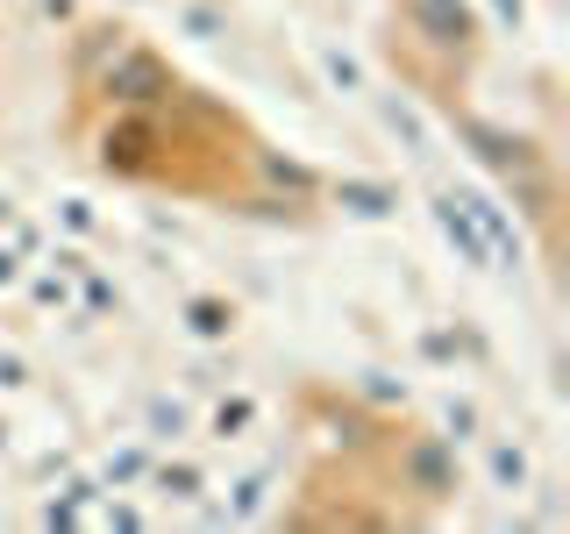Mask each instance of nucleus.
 Returning a JSON list of instances; mask_svg holds the SVG:
<instances>
[{
  "mask_svg": "<svg viewBox=\"0 0 570 534\" xmlns=\"http://www.w3.org/2000/svg\"><path fill=\"white\" fill-rule=\"evenodd\" d=\"M86 165L115 186H165L178 178V129L165 107H121L86 129Z\"/></svg>",
  "mask_w": 570,
  "mask_h": 534,
  "instance_id": "nucleus-1",
  "label": "nucleus"
},
{
  "mask_svg": "<svg viewBox=\"0 0 570 534\" xmlns=\"http://www.w3.org/2000/svg\"><path fill=\"white\" fill-rule=\"evenodd\" d=\"M186 86V71H178L157 43H142V36H129V43L115 50L94 86H86V100L100 107V115H121V107H171V93Z\"/></svg>",
  "mask_w": 570,
  "mask_h": 534,
  "instance_id": "nucleus-2",
  "label": "nucleus"
},
{
  "mask_svg": "<svg viewBox=\"0 0 570 534\" xmlns=\"http://www.w3.org/2000/svg\"><path fill=\"white\" fill-rule=\"evenodd\" d=\"M385 449H392V492H400V498H414L421 513L456 506L463 463H456V442L450 435H435V427H400Z\"/></svg>",
  "mask_w": 570,
  "mask_h": 534,
  "instance_id": "nucleus-3",
  "label": "nucleus"
},
{
  "mask_svg": "<svg viewBox=\"0 0 570 534\" xmlns=\"http://www.w3.org/2000/svg\"><path fill=\"white\" fill-rule=\"evenodd\" d=\"M442 129H450L456 150L485 178H499V186H513L521 171L549 165V150L528 129H513V121H499V115H478V107H463V100H442Z\"/></svg>",
  "mask_w": 570,
  "mask_h": 534,
  "instance_id": "nucleus-4",
  "label": "nucleus"
},
{
  "mask_svg": "<svg viewBox=\"0 0 570 534\" xmlns=\"http://www.w3.org/2000/svg\"><path fill=\"white\" fill-rule=\"evenodd\" d=\"M243 186H257V192H272V200H293V207H307L321 214V186H328V171H314L307 157H293V150H278V142H249V157H243Z\"/></svg>",
  "mask_w": 570,
  "mask_h": 534,
  "instance_id": "nucleus-5",
  "label": "nucleus"
},
{
  "mask_svg": "<svg viewBox=\"0 0 570 534\" xmlns=\"http://www.w3.org/2000/svg\"><path fill=\"white\" fill-rule=\"evenodd\" d=\"M456 200H463V214L478 221V236H485V249H492V271H521L528 264V236H521V221L507 214V200H492V192H478V186H456Z\"/></svg>",
  "mask_w": 570,
  "mask_h": 534,
  "instance_id": "nucleus-6",
  "label": "nucleus"
},
{
  "mask_svg": "<svg viewBox=\"0 0 570 534\" xmlns=\"http://www.w3.org/2000/svg\"><path fill=\"white\" fill-rule=\"evenodd\" d=\"M321 207H343L350 221H400V186L371 171H343L321 186Z\"/></svg>",
  "mask_w": 570,
  "mask_h": 534,
  "instance_id": "nucleus-7",
  "label": "nucleus"
},
{
  "mask_svg": "<svg viewBox=\"0 0 570 534\" xmlns=\"http://www.w3.org/2000/svg\"><path fill=\"white\" fill-rule=\"evenodd\" d=\"M428 214H435V236L456 249V264H463V271H492V249H485V236H478V221L463 214L456 186H442L435 200H428Z\"/></svg>",
  "mask_w": 570,
  "mask_h": 534,
  "instance_id": "nucleus-8",
  "label": "nucleus"
},
{
  "mask_svg": "<svg viewBox=\"0 0 570 534\" xmlns=\"http://www.w3.org/2000/svg\"><path fill=\"white\" fill-rule=\"evenodd\" d=\"M129 36H136V29L107 22V14H94V22H79V29H71V86L86 93V86H94V71H100L107 58H115V50L129 43Z\"/></svg>",
  "mask_w": 570,
  "mask_h": 534,
  "instance_id": "nucleus-9",
  "label": "nucleus"
},
{
  "mask_svg": "<svg viewBox=\"0 0 570 534\" xmlns=\"http://www.w3.org/2000/svg\"><path fill=\"white\" fill-rule=\"evenodd\" d=\"M178 314H186V335H200V343H228L236 335V299H222V293H193Z\"/></svg>",
  "mask_w": 570,
  "mask_h": 534,
  "instance_id": "nucleus-10",
  "label": "nucleus"
},
{
  "mask_svg": "<svg viewBox=\"0 0 570 534\" xmlns=\"http://www.w3.org/2000/svg\"><path fill=\"white\" fill-rule=\"evenodd\" d=\"M485 471H492V485H499V492H528L534 463H528V449H521V442L492 435V442H485Z\"/></svg>",
  "mask_w": 570,
  "mask_h": 534,
  "instance_id": "nucleus-11",
  "label": "nucleus"
},
{
  "mask_svg": "<svg viewBox=\"0 0 570 534\" xmlns=\"http://www.w3.org/2000/svg\"><path fill=\"white\" fill-rule=\"evenodd\" d=\"M371 100H379V121H385V129L406 136V150H414V157H435V136H428V121H421L400 93H371Z\"/></svg>",
  "mask_w": 570,
  "mask_h": 534,
  "instance_id": "nucleus-12",
  "label": "nucleus"
},
{
  "mask_svg": "<svg viewBox=\"0 0 570 534\" xmlns=\"http://www.w3.org/2000/svg\"><path fill=\"white\" fill-rule=\"evenodd\" d=\"M150 485L186 506V498H200V492H207V471H200V463H150Z\"/></svg>",
  "mask_w": 570,
  "mask_h": 534,
  "instance_id": "nucleus-13",
  "label": "nucleus"
},
{
  "mask_svg": "<svg viewBox=\"0 0 570 534\" xmlns=\"http://www.w3.org/2000/svg\"><path fill=\"white\" fill-rule=\"evenodd\" d=\"M94 498H100V485H94V477H71V485H65V498H50V506H43V527H79Z\"/></svg>",
  "mask_w": 570,
  "mask_h": 534,
  "instance_id": "nucleus-14",
  "label": "nucleus"
},
{
  "mask_svg": "<svg viewBox=\"0 0 570 534\" xmlns=\"http://www.w3.org/2000/svg\"><path fill=\"white\" fill-rule=\"evenodd\" d=\"M178 29H186V36H200V43H222V36H228L222 0H178Z\"/></svg>",
  "mask_w": 570,
  "mask_h": 534,
  "instance_id": "nucleus-15",
  "label": "nucleus"
},
{
  "mask_svg": "<svg viewBox=\"0 0 570 534\" xmlns=\"http://www.w3.org/2000/svg\"><path fill=\"white\" fill-rule=\"evenodd\" d=\"M150 449H142V442H136V449H115V456H107V471H100V485L107 492H121V485H142V477H150Z\"/></svg>",
  "mask_w": 570,
  "mask_h": 534,
  "instance_id": "nucleus-16",
  "label": "nucleus"
},
{
  "mask_svg": "<svg viewBox=\"0 0 570 534\" xmlns=\"http://www.w3.org/2000/svg\"><path fill=\"white\" fill-rule=\"evenodd\" d=\"M264 492H272V477H264V471H249L243 485L228 492V513H222V521H257V513H264Z\"/></svg>",
  "mask_w": 570,
  "mask_h": 534,
  "instance_id": "nucleus-17",
  "label": "nucleus"
},
{
  "mask_svg": "<svg viewBox=\"0 0 570 534\" xmlns=\"http://www.w3.org/2000/svg\"><path fill=\"white\" fill-rule=\"evenodd\" d=\"M314 58H321V71H328L343 93H364V65H356V58H343V50H328V43H321Z\"/></svg>",
  "mask_w": 570,
  "mask_h": 534,
  "instance_id": "nucleus-18",
  "label": "nucleus"
},
{
  "mask_svg": "<svg viewBox=\"0 0 570 534\" xmlns=\"http://www.w3.org/2000/svg\"><path fill=\"white\" fill-rule=\"evenodd\" d=\"M249 421H257V399H222V406H214V435H222V442H236Z\"/></svg>",
  "mask_w": 570,
  "mask_h": 534,
  "instance_id": "nucleus-19",
  "label": "nucleus"
},
{
  "mask_svg": "<svg viewBox=\"0 0 570 534\" xmlns=\"http://www.w3.org/2000/svg\"><path fill=\"white\" fill-rule=\"evenodd\" d=\"M442 427H450V442H471L485 427V414H478V399H450L442 406Z\"/></svg>",
  "mask_w": 570,
  "mask_h": 534,
  "instance_id": "nucleus-20",
  "label": "nucleus"
},
{
  "mask_svg": "<svg viewBox=\"0 0 570 534\" xmlns=\"http://www.w3.org/2000/svg\"><path fill=\"white\" fill-rule=\"evenodd\" d=\"M356 399H364V406H406V385H392L385 370H364V385H356Z\"/></svg>",
  "mask_w": 570,
  "mask_h": 534,
  "instance_id": "nucleus-21",
  "label": "nucleus"
},
{
  "mask_svg": "<svg viewBox=\"0 0 570 534\" xmlns=\"http://www.w3.org/2000/svg\"><path fill=\"white\" fill-rule=\"evenodd\" d=\"M79 285H86V314H107V307H121V293H115V285H107V278L94 271V264L79 271Z\"/></svg>",
  "mask_w": 570,
  "mask_h": 534,
  "instance_id": "nucleus-22",
  "label": "nucleus"
},
{
  "mask_svg": "<svg viewBox=\"0 0 570 534\" xmlns=\"http://www.w3.org/2000/svg\"><path fill=\"white\" fill-rule=\"evenodd\" d=\"M456 349H463V335H450V328H428L421 335V356H428V364H456Z\"/></svg>",
  "mask_w": 570,
  "mask_h": 534,
  "instance_id": "nucleus-23",
  "label": "nucleus"
},
{
  "mask_svg": "<svg viewBox=\"0 0 570 534\" xmlns=\"http://www.w3.org/2000/svg\"><path fill=\"white\" fill-rule=\"evenodd\" d=\"M150 435H186V406H165V399H150Z\"/></svg>",
  "mask_w": 570,
  "mask_h": 534,
  "instance_id": "nucleus-24",
  "label": "nucleus"
},
{
  "mask_svg": "<svg viewBox=\"0 0 570 534\" xmlns=\"http://www.w3.org/2000/svg\"><path fill=\"white\" fill-rule=\"evenodd\" d=\"M58 221L71 228V236H94V228H100V221H94V207H86V200H58Z\"/></svg>",
  "mask_w": 570,
  "mask_h": 534,
  "instance_id": "nucleus-25",
  "label": "nucleus"
},
{
  "mask_svg": "<svg viewBox=\"0 0 570 534\" xmlns=\"http://www.w3.org/2000/svg\"><path fill=\"white\" fill-rule=\"evenodd\" d=\"M29 293H36V307H65V271H43Z\"/></svg>",
  "mask_w": 570,
  "mask_h": 534,
  "instance_id": "nucleus-26",
  "label": "nucleus"
},
{
  "mask_svg": "<svg viewBox=\"0 0 570 534\" xmlns=\"http://www.w3.org/2000/svg\"><path fill=\"white\" fill-rule=\"evenodd\" d=\"M485 8H492L499 29H521V22H528V0H485Z\"/></svg>",
  "mask_w": 570,
  "mask_h": 534,
  "instance_id": "nucleus-27",
  "label": "nucleus"
},
{
  "mask_svg": "<svg viewBox=\"0 0 570 534\" xmlns=\"http://www.w3.org/2000/svg\"><path fill=\"white\" fill-rule=\"evenodd\" d=\"M14 278H22V249H8V243H0V293H8Z\"/></svg>",
  "mask_w": 570,
  "mask_h": 534,
  "instance_id": "nucleus-28",
  "label": "nucleus"
},
{
  "mask_svg": "<svg viewBox=\"0 0 570 534\" xmlns=\"http://www.w3.org/2000/svg\"><path fill=\"white\" fill-rule=\"evenodd\" d=\"M107 527H142V513H136V506H121V498H115V506H107Z\"/></svg>",
  "mask_w": 570,
  "mask_h": 534,
  "instance_id": "nucleus-29",
  "label": "nucleus"
},
{
  "mask_svg": "<svg viewBox=\"0 0 570 534\" xmlns=\"http://www.w3.org/2000/svg\"><path fill=\"white\" fill-rule=\"evenodd\" d=\"M0 385H22V356H0Z\"/></svg>",
  "mask_w": 570,
  "mask_h": 534,
  "instance_id": "nucleus-30",
  "label": "nucleus"
},
{
  "mask_svg": "<svg viewBox=\"0 0 570 534\" xmlns=\"http://www.w3.org/2000/svg\"><path fill=\"white\" fill-rule=\"evenodd\" d=\"M43 14L50 22H71V0H43Z\"/></svg>",
  "mask_w": 570,
  "mask_h": 534,
  "instance_id": "nucleus-31",
  "label": "nucleus"
}]
</instances>
